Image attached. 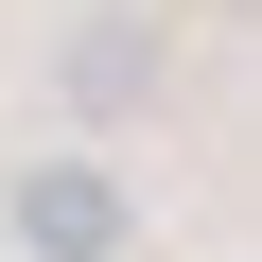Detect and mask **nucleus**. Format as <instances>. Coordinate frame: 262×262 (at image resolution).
Here are the masks:
<instances>
[{
  "label": "nucleus",
  "mask_w": 262,
  "mask_h": 262,
  "mask_svg": "<svg viewBox=\"0 0 262 262\" xmlns=\"http://www.w3.org/2000/svg\"><path fill=\"white\" fill-rule=\"evenodd\" d=\"M122 175H88V158H53V175H18V245L35 262H122Z\"/></svg>",
  "instance_id": "f257e3e1"
}]
</instances>
